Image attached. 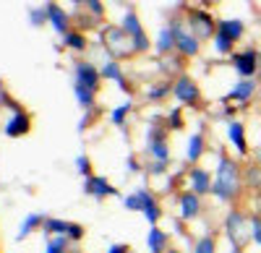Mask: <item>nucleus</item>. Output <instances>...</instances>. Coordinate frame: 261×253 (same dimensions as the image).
<instances>
[{
    "mask_svg": "<svg viewBox=\"0 0 261 253\" xmlns=\"http://www.w3.org/2000/svg\"><path fill=\"white\" fill-rule=\"evenodd\" d=\"M204 152H206L204 133H201V131H193V133L188 136V144H186V162L196 167V164H199V159L204 157Z\"/></svg>",
    "mask_w": 261,
    "mask_h": 253,
    "instance_id": "412c9836",
    "label": "nucleus"
},
{
    "mask_svg": "<svg viewBox=\"0 0 261 253\" xmlns=\"http://www.w3.org/2000/svg\"><path fill=\"white\" fill-rule=\"evenodd\" d=\"M230 63H232V71L241 78H256V73H258V50L246 47L241 52H232Z\"/></svg>",
    "mask_w": 261,
    "mask_h": 253,
    "instance_id": "6e6552de",
    "label": "nucleus"
},
{
    "mask_svg": "<svg viewBox=\"0 0 261 253\" xmlns=\"http://www.w3.org/2000/svg\"><path fill=\"white\" fill-rule=\"evenodd\" d=\"M63 45L68 47V50H73V52H84L86 50V37H84V32L71 29L68 34L63 37Z\"/></svg>",
    "mask_w": 261,
    "mask_h": 253,
    "instance_id": "c85d7f7f",
    "label": "nucleus"
},
{
    "mask_svg": "<svg viewBox=\"0 0 261 253\" xmlns=\"http://www.w3.org/2000/svg\"><path fill=\"white\" fill-rule=\"evenodd\" d=\"M253 214H258V217H261V193H256V196H253Z\"/></svg>",
    "mask_w": 261,
    "mask_h": 253,
    "instance_id": "c03bdc74",
    "label": "nucleus"
},
{
    "mask_svg": "<svg viewBox=\"0 0 261 253\" xmlns=\"http://www.w3.org/2000/svg\"><path fill=\"white\" fill-rule=\"evenodd\" d=\"M212 185H214V173H209L206 167H191L188 170V191H193L196 196H212Z\"/></svg>",
    "mask_w": 261,
    "mask_h": 253,
    "instance_id": "9b49d317",
    "label": "nucleus"
},
{
    "mask_svg": "<svg viewBox=\"0 0 261 253\" xmlns=\"http://www.w3.org/2000/svg\"><path fill=\"white\" fill-rule=\"evenodd\" d=\"M175 50H178L180 58H196V55L201 52V42L183 26L180 34H178V42H175Z\"/></svg>",
    "mask_w": 261,
    "mask_h": 253,
    "instance_id": "4be33fe9",
    "label": "nucleus"
},
{
    "mask_svg": "<svg viewBox=\"0 0 261 253\" xmlns=\"http://www.w3.org/2000/svg\"><path fill=\"white\" fill-rule=\"evenodd\" d=\"M102 42H105V50L110 52L113 60L120 63V58H130L136 50H134V42L130 37L120 29V26H105L102 32Z\"/></svg>",
    "mask_w": 261,
    "mask_h": 253,
    "instance_id": "f03ea898",
    "label": "nucleus"
},
{
    "mask_svg": "<svg viewBox=\"0 0 261 253\" xmlns=\"http://www.w3.org/2000/svg\"><path fill=\"white\" fill-rule=\"evenodd\" d=\"M253 162H256V164H261V141H258V146L253 149Z\"/></svg>",
    "mask_w": 261,
    "mask_h": 253,
    "instance_id": "a18cd8bd",
    "label": "nucleus"
},
{
    "mask_svg": "<svg viewBox=\"0 0 261 253\" xmlns=\"http://www.w3.org/2000/svg\"><path fill=\"white\" fill-rule=\"evenodd\" d=\"M193 253H217V238L209 233V235H201L199 240L193 243Z\"/></svg>",
    "mask_w": 261,
    "mask_h": 253,
    "instance_id": "473e14b6",
    "label": "nucleus"
},
{
    "mask_svg": "<svg viewBox=\"0 0 261 253\" xmlns=\"http://www.w3.org/2000/svg\"><path fill=\"white\" fill-rule=\"evenodd\" d=\"M120 29L130 37L136 52H149V50H151V42H149V37H146V32H144V26H141V18H139V13H136L134 8H128V11L123 13Z\"/></svg>",
    "mask_w": 261,
    "mask_h": 253,
    "instance_id": "39448f33",
    "label": "nucleus"
},
{
    "mask_svg": "<svg viewBox=\"0 0 261 253\" xmlns=\"http://www.w3.org/2000/svg\"><path fill=\"white\" fill-rule=\"evenodd\" d=\"M246 235L251 238V227H248V214L241 209H230L225 217V238L230 245L243 248L246 245Z\"/></svg>",
    "mask_w": 261,
    "mask_h": 253,
    "instance_id": "7ed1b4c3",
    "label": "nucleus"
},
{
    "mask_svg": "<svg viewBox=\"0 0 261 253\" xmlns=\"http://www.w3.org/2000/svg\"><path fill=\"white\" fill-rule=\"evenodd\" d=\"M230 253H243V248H238V245H230Z\"/></svg>",
    "mask_w": 261,
    "mask_h": 253,
    "instance_id": "49530a36",
    "label": "nucleus"
},
{
    "mask_svg": "<svg viewBox=\"0 0 261 253\" xmlns=\"http://www.w3.org/2000/svg\"><path fill=\"white\" fill-rule=\"evenodd\" d=\"M32 131V115L24 110V113H13L6 123H3V136L8 138H21Z\"/></svg>",
    "mask_w": 261,
    "mask_h": 253,
    "instance_id": "2eb2a0df",
    "label": "nucleus"
},
{
    "mask_svg": "<svg viewBox=\"0 0 261 253\" xmlns=\"http://www.w3.org/2000/svg\"><path fill=\"white\" fill-rule=\"evenodd\" d=\"M167 253H183V250H178V248H170Z\"/></svg>",
    "mask_w": 261,
    "mask_h": 253,
    "instance_id": "de8ad7c7",
    "label": "nucleus"
},
{
    "mask_svg": "<svg viewBox=\"0 0 261 253\" xmlns=\"http://www.w3.org/2000/svg\"><path fill=\"white\" fill-rule=\"evenodd\" d=\"M248 227H251V240L256 245H261V217L258 214H248Z\"/></svg>",
    "mask_w": 261,
    "mask_h": 253,
    "instance_id": "4c0bfd02",
    "label": "nucleus"
},
{
    "mask_svg": "<svg viewBox=\"0 0 261 253\" xmlns=\"http://www.w3.org/2000/svg\"><path fill=\"white\" fill-rule=\"evenodd\" d=\"M125 167H128L130 173H141V164H139V159H136L134 154H128V157H125Z\"/></svg>",
    "mask_w": 261,
    "mask_h": 253,
    "instance_id": "79ce46f5",
    "label": "nucleus"
},
{
    "mask_svg": "<svg viewBox=\"0 0 261 253\" xmlns=\"http://www.w3.org/2000/svg\"><path fill=\"white\" fill-rule=\"evenodd\" d=\"M183 29V21L180 18H170L167 24L160 29L157 39H154V52L157 55H170L175 50V42H178V34Z\"/></svg>",
    "mask_w": 261,
    "mask_h": 253,
    "instance_id": "1a4fd4ad",
    "label": "nucleus"
},
{
    "mask_svg": "<svg viewBox=\"0 0 261 253\" xmlns=\"http://www.w3.org/2000/svg\"><path fill=\"white\" fill-rule=\"evenodd\" d=\"M199 214H201V199L193 191H183L178 196V217L188 222V219H196Z\"/></svg>",
    "mask_w": 261,
    "mask_h": 253,
    "instance_id": "dca6fc26",
    "label": "nucleus"
},
{
    "mask_svg": "<svg viewBox=\"0 0 261 253\" xmlns=\"http://www.w3.org/2000/svg\"><path fill=\"white\" fill-rule=\"evenodd\" d=\"M165 123H167V131H180V128H183V110H180V107L167 110Z\"/></svg>",
    "mask_w": 261,
    "mask_h": 253,
    "instance_id": "72a5a7b5",
    "label": "nucleus"
},
{
    "mask_svg": "<svg viewBox=\"0 0 261 253\" xmlns=\"http://www.w3.org/2000/svg\"><path fill=\"white\" fill-rule=\"evenodd\" d=\"M188 32L199 42H209L217 34V21L206 8H191L188 11Z\"/></svg>",
    "mask_w": 261,
    "mask_h": 253,
    "instance_id": "20e7f679",
    "label": "nucleus"
},
{
    "mask_svg": "<svg viewBox=\"0 0 261 253\" xmlns=\"http://www.w3.org/2000/svg\"><path fill=\"white\" fill-rule=\"evenodd\" d=\"M172 94V83L170 81H157V83H151V87L146 89V99L149 102H160L165 97Z\"/></svg>",
    "mask_w": 261,
    "mask_h": 253,
    "instance_id": "cd10ccee",
    "label": "nucleus"
},
{
    "mask_svg": "<svg viewBox=\"0 0 261 253\" xmlns=\"http://www.w3.org/2000/svg\"><path fill=\"white\" fill-rule=\"evenodd\" d=\"M84 11H89L94 18H102V16H105V3H99V0H86Z\"/></svg>",
    "mask_w": 261,
    "mask_h": 253,
    "instance_id": "ea45409f",
    "label": "nucleus"
},
{
    "mask_svg": "<svg viewBox=\"0 0 261 253\" xmlns=\"http://www.w3.org/2000/svg\"><path fill=\"white\" fill-rule=\"evenodd\" d=\"M258 92V81L256 78H238L235 87L225 94V104L230 102H251Z\"/></svg>",
    "mask_w": 261,
    "mask_h": 253,
    "instance_id": "4468645a",
    "label": "nucleus"
},
{
    "mask_svg": "<svg viewBox=\"0 0 261 253\" xmlns=\"http://www.w3.org/2000/svg\"><path fill=\"white\" fill-rule=\"evenodd\" d=\"M71 240L68 238H47V248L45 253H68Z\"/></svg>",
    "mask_w": 261,
    "mask_h": 253,
    "instance_id": "c9c22d12",
    "label": "nucleus"
},
{
    "mask_svg": "<svg viewBox=\"0 0 261 253\" xmlns=\"http://www.w3.org/2000/svg\"><path fill=\"white\" fill-rule=\"evenodd\" d=\"M73 83H81V87L92 89V92H99V83H102L99 68L89 60H79L73 66Z\"/></svg>",
    "mask_w": 261,
    "mask_h": 253,
    "instance_id": "9d476101",
    "label": "nucleus"
},
{
    "mask_svg": "<svg viewBox=\"0 0 261 253\" xmlns=\"http://www.w3.org/2000/svg\"><path fill=\"white\" fill-rule=\"evenodd\" d=\"M212 45H214V52H217V55H230V58H232V52H235V50H232L235 42H230V39H227L225 34H220V32L214 34Z\"/></svg>",
    "mask_w": 261,
    "mask_h": 253,
    "instance_id": "2f4dec72",
    "label": "nucleus"
},
{
    "mask_svg": "<svg viewBox=\"0 0 261 253\" xmlns=\"http://www.w3.org/2000/svg\"><path fill=\"white\" fill-rule=\"evenodd\" d=\"M167 128H149L146 131V146L144 152L151 162H162V164H170L172 154H170V141H167Z\"/></svg>",
    "mask_w": 261,
    "mask_h": 253,
    "instance_id": "423d86ee",
    "label": "nucleus"
},
{
    "mask_svg": "<svg viewBox=\"0 0 261 253\" xmlns=\"http://www.w3.org/2000/svg\"><path fill=\"white\" fill-rule=\"evenodd\" d=\"M84 235H86V230H84V224H79V222H71V227H68V238L71 243H81L84 240Z\"/></svg>",
    "mask_w": 261,
    "mask_h": 253,
    "instance_id": "58836bf2",
    "label": "nucleus"
},
{
    "mask_svg": "<svg viewBox=\"0 0 261 253\" xmlns=\"http://www.w3.org/2000/svg\"><path fill=\"white\" fill-rule=\"evenodd\" d=\"M217 32L225 34L230 42H238V39H243V34H246V24L241 18H220L217 21Z\"/></svg>",
    "mask_w": 261,
    "mask_h": 253,
    "instance_id": "b1692460",
    "label": "nucleus"
},
{
    "mask_svg": "<svg viewBox=\"0 0 261 253\" xmlns=\"http://www.w3.org/2000/svg\"><path fill=\"white\" fill-rule=\"evenodd\" d=\"M42 227H45V238H65L68 235L71 222L68 219H58V217H47Z\"/></svg>",
    "mask_w": 261,
    "mask_h": 253,
    "instance_id": "393cba45",
    "label": "nucleus"
},
{
    "mask_svg": "<svg viewBox=\"0 0 261 253\" xmlns=\"http://www.w3.org/2000/svg\"><path fill=\"white\" fill-rule=\"evenodd\" d=\"M73 97H76V102L81 104L86 113H92V110H94V104H97V92L81 87V83H73Z\"/></svg>",
    "mask_w": 261,
    "mask_h": 253,
    "instance_id": "a878e982",
    "label": "nucleus"
},
{
    "mask_svg": "<svg viewBox=\"0 0 261 253\" xmlns=\"http://www.w3.org/2000/svg\"><path fill=\"white\" fill-rule=\"evenodd\" d=\"M99 76L105 81H115L118 87H120V92H128V78H125V71H123V66H120L118 60L107 58L102 66H99Z\"/></svg>",
    "mask_w": 261,
    "mask_h": 253,
    "instance_id": "a211bd4d",
    "label": "nucleus"
},
{
    "mask_svg": "<svg viewBox=\"0 0 261 253\" xmlns=\"http://www.w3.org/2000/svg\"><path fill=\"white\" fill-rule=\"evenodd\" d=\"M47 6V16H50V26L55 29V34H60V37H65L71 32V18H68V13L63 11V6H58V3H45Z\"/></svg>",
    "mask_w": 261,
    "mask_h": 253,
    "instance_id": "aec40b11",
    "label": "nucleus"
},
{
    "mask_svg": "<svg viewBox=\"0 0 261 253\" xmlns=\"http://www.w3.org/2000/svg\"><path fill=\"white\" fill-rule=\"evenodd\" d=\"M149 175H165V170H167V164H162V162H151L149 167Z\"/></svg>",
    "mask_w": 261,
    "mask_h": 253,
    "instance_id": "a19ab883",
    "label": "nucleus"
},
{
    "mask_svg": "<svg viewBox=\"0 0 261 253\" xmlns=\"http://www.w3.org/2000/svg\"><path fill=\"white\" fill-rule=\"evenodd\" d=\"M45 214H42V212H32V214H27L24 219H21V224H18V230H16V240L18 243H24L32 233H34V230L37 227H42V224H45Z\"/></svg>",
    "mask_w": 261,
    "mask_h": 253,
    "instance_id": "5701e85b",
    "label": "nucleus"
},
{
    "mask_svg": "<svg viewBox=\"0 0 261 253\" xmlns=\"http://www.w3.org/2000/svg\"><path fill=\"white\" fill-rule=\"evenodd\" d=\"M29 24L32 26H45V24H50V16H47V6H32L29 8Z\"/></svg>",
    "mask_w": 261,
    "mask_h": 253,
    "instance_id": "7c9ffc66",
    "label": "nucleus"
},
{
    "mask_svg": "<svg viewBox=\"0 0 261 253\" xmlns=\"http://www.w3.org/2000/svg\"><path fill=\"white\" fill-rule=\"evenodd\" d=\"M107 253H130V248L125 243H113L110 248H107Z\"/></svg>",
    "mask_w": 261,
    "mask_h": 253,
    "instance_id": "37998d69",
    "label": "nucleus"
},
{
    "mask_svg": "<svg viewBox=\"0 0 261 253\" xmlns=\"http://www.w3.org/2000/svg\"><path fill=\"white\" fill-rule=\"evenodd\" d=\"M146 250L149 253H167L170 250V233H167V230H162L160 224L149 227V233H146Z\"/></svg>",
    "mask_w": 261,
    "mask_h": 253,
    "instance_id": "6ab92c4d",
    "label": "nucleus"
},
{
    "mask_svg": "<svg viewBox=\"0 0 261 253\" xmlns=\"http://www.w3.org/2000/svg\"><path fill=\"white\" fill-rule=\"evenodd\" d=\"M172 97H175L180 104H188V107H196V104L201 102V89L199 83L193 81V76L188 73H180L172 83Z\"/></svg>",
    "mask_w": 261,
    "mask_h": 253,
    "instance_id": "0eeeda50",
    "label": "nucleus"
},
{
    "mask_svg": "<svg viewBox=\"0 0 261 253\" xmlns=\"http://www.w3.org/2000/svg\"><path fill=\"white\" fill-rule=\"evenodd\" d=\"M243 183L251 188V191L261 193V164H248L246 170H243Z\"/></svg>",
    "mask_w": 261,
    "mask_h": 253,
    "instance_id": "bb28decb",
    "label": "nucleus"
},
{
    "mask_svg": "<svg viewBox=\"0 0 261 253\" xmlns=\"http://www.w3.org/2000/svg\"><path fill=\"white\" fill-rule=\"evenodd\" d=\"M243 191V167L238 164V159L220 154L217 159V170H214V185H212V196L217 201L235 204L241 199Z\"/></svg>",
    "mask_w": 261,
    "mask_h": 253,
    "instance_id": "f257e3e1",
    "label": "nucleus"
},
{
    "mask_svg": "<svg viewBox=\"0 0 261 253\" xmlns=\"http://www.w3.org/2000/svg\"><path fill=\"white\" fill-rule=\"evenodd\" d=\"M120 204L128 209V212L141 214V199H139V193H136V191H134V193H125V196H120Z\"/></svg>",
    "mask_w": 261,
    "mask_h": 253,
    "instance_id": "e433bc0d",
    "label": "nucleus"
},
{
    "mask_svg": "<svg viewBox=\"0 0 261 253\" xmlns=\"http://www.w3.org/2000/svg\"><path fill=\"white\" fill-rule=\"evenodd\" d=\"M139 199H141V217L149 222V227H157V222L162 219V206L160 201L154 199V193L149 188H139Z\"/></svg>",
    "mask_w": 261,
    "mask_h": 253,
    "instance_id": "ddd939ff",
    "label": "nucleus"
},
{
    "mask_svg": "<svg viewBox=\"0 0 261 253\" xmlns=\"http://www.w3.org/2000/svg\"><path fill=\"white\" fill-rule=\"evenodd\" d=\"M225 133H227V141L235 146V152L241 154V157H246L248 154V141H246V125L241 123V120H230L227 125H225Z\"/></svg>",
    "mask_w": 261,
    "mask_h": 253,
    "instance_id": "f3484780",
    "label": "nucleus"
},
{
    "mask_svg": "<svg viewBox=\"0 0 261 253\" xmlns=\"http://www.w3.org/2000/svg\"><path fill=\"white\" fill-rule=\"evenodd\" d=\"M84 193L89 196V199H94V201H105V199L120 196V193H118V188H115L110 180H107V178H102V175L86 178V180H84Z\"/></svg>",
    "mask_w": 261,
    "mask_h": 253,
    "instance_id": "f8f14e48",
    "label": "nucleus"
},
{
    "mask_svg": "<svg viewBox=\"0 0 261 253\" xmlns=\"http://www.w3.org/2000/svg\"><path fill=\"white\" fill-rule=\"evenodd\" d=\"M73 164H76V173L86 180V178H92L94 175V170H92V159L86 157V154H79L76 159H73Z\"/></svg>",
    "mask_w": 261,
    "mask_h": 253,
    "instance_id": "f704fd0d",
    "label": "nucleus"
},
{
    "mask_svg": "<svg viewBox=\"0 0 261 253\" xmlns=\"http://www.w3.org/2000/svg\"><path fill=\"white\" fill-rule=\"evenodd\" d=\"M130 110H134V102H130V99L120 102L118 107H113V110H110V123H113V125H123V123H125V118L130 115Z\"/></svg>",
    "mask_w": 261,
    "mask_h": 253,
    "instance_id": "c756f323",
    "label": "nucleus"
}]
</instances>
